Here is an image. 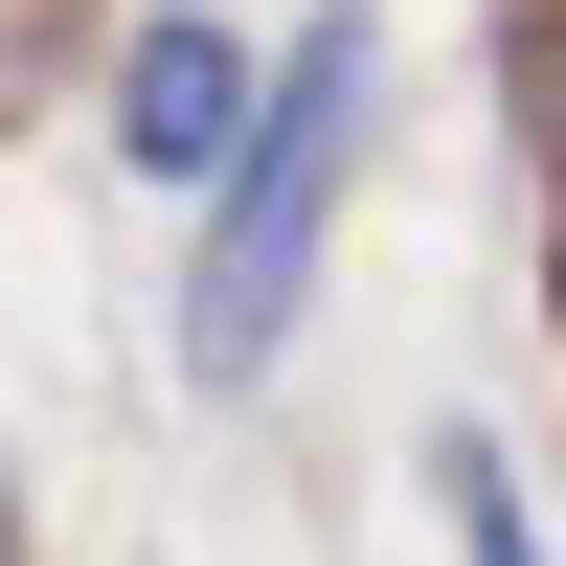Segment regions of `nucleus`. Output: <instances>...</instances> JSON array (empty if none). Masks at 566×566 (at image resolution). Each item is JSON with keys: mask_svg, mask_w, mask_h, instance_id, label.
Wrapping results in <instances>:
<instances>
[{"mask_svg": "<svg viewBox=\"0 0 566 566\" xmlns=\"http://www.w3.org/2000/svg\"><path fill=\"white\" fill-rule=\"evenodd\" d=\"M363 69H386V45H363V23H317L295 69H272L250 159L205 181V295H181V363H205V386H250V363L295 340V295H317V227H340V159H363Z\"/></svg>", "mask_w": 566, "mask_h": 566, "instance_id": "obj_1", "label": "nucleus"}, {"mask_svg": "<svg viewBox=\"0 0 566 566\" xmlns=\"http://www.w3.org/2000/svg\"><path fill=\"white\" fill-rule=\"evenodd\" d=\"M250 114H272V69H250L227 23H136V69H114L136 181H227V159H250Z\"/></svg>", "mask_w": 566, "mask_h": 566, "instance_id": "obj_2", "label": "nucleus"}, {"mask_svg": "<svg viewBox=\"0 0 566 566\" xmlns=\"http://www.w3.org/2000/svg\"><path fill=\"white\" fill-rule=\"evenodd\" d=\"M431 476H453V566H544V544H522V499H499V453H431Z\"/></svg>", "mask_w": 566, "mask_h": 566, "instance_id": "obj_3", "label": "nucleus"}, {"mask_svg": "<svg viewBox=\"0 0 566 566\" xmlns=\"http://www.w3.org/2000/svg\"><path fill=\"white\" fill-rule=\"evenodd\" d=\"M522 114H544V159H566V23H544V45H522Z\"/></svg>", "mask_w": 566, "mask_h": 566, "instance_id": "obj_4", "label": "nucleus"}, {"mask_svg": "<svg viewBox=\"0 0 566 566\" xmlns=\"http://www.w3.org/2000/svg\"><path fill=\"white\" fill-rule=\"evenodd\" d=\"M0 566H23V522H0Z\"/></svg>", "mask_w": 566, "mask_h": 566, "instance_id": "obj_5", "label": "nucleus"}]
</instances>
